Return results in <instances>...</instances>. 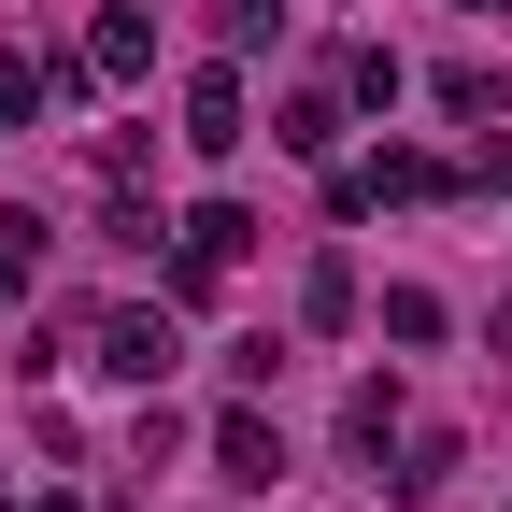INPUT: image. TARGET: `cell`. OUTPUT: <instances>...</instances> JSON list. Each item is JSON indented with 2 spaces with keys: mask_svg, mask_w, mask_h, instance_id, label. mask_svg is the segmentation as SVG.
<instances>
[{
  "mask_svg": "<svg viewBox=\"0 0 512 512\" xmlns=\"http://www.w3.org/2000/svg\"><path fill=\"white\" fill-rule=\"evenodd\" d=\"M86 370H114V384L157 399V384L185 370V328H171V313H100V328H86Z\"/></svg>",
  "mask_w": 512,
  "mask_h": 512,
  "instance_id": "6da1fadb",
  "label": "cell"
},
{
  "mask_svg": "<svg viewBox=\"0 0 512 512\" xmlns=\"http://www.w3.org/2000/svg\"><path fill=\"white\" fill-rule=\"evenodd\" d=\"M242 128H256V100H242V57L185 72V143H200V157H242Z\"/></svg>",
  "mask_w": 512,
  "mask_h": 512,
  "instance_id": "7a4b0ae2",
  "label": "cell"
},
{
  "mask_svg": "<svg viewBox=\"0 0 512 512\" xmlns=\"http://www.w3.org/2000/svg\"><path fill=\"white\" fill-rule=\"evenodd\" d=\"M72 86H100L86 57H29V43H15V57H0V128H43V114L72 100Z\"/></svg>",
  "mask_w": 512,
  "mask_h": 512,
  "instance_id": "3957f363",
  "label": "cell"
},
{
  "mask_svg": "<svg viewBox=\"0 0 512 512\" xmlns=\"http://www.w3.org/2000/svg\"><path fill=\"white\" fill-rule=\"evenodd\" d=\"M214 470H228V484H256V498H271V484H285V427H271V413H256V399H228V413H214Z\"/></svg>",
  "mask_w": 512,
  "mask_h": 512,
  "instance_id": "277c9868",
  "label": "cell"
},
{
  "mask_svg": "<svg viewBox=\"0 0 512 512\" xmlns=\"http://www.w3.org/2000/svg\"><path fill=\"white\" fill-rule=\"evenodd\" d=\"M86 72L100 86H157V15H143V0H114V15L86 29Z\"/></svg>",
  "mask_w": 512,
  "mask_h": 512,
  "instance_id": "5b68a950",
  "label": "cell"
},
{
  "mask_svg": "<svg viewBox=\"0 0 512 512\" xmlns=\"http://www.w3.org/2000/svg\"><path fill=\"white\" fill-rule=\"evenodd\" d=\"M242 242H256V214H242V200H200V214L171 228V271H228Z\"/></svg>",
  "mask_w": 512,
  "mask_h": 512,
  "instance_id": "8992f818",
  "label": "cell"
},
{
  "mask_svg": "<svg viewBox=\"0 0 512 512\" xmlns=\"http://www.w3.org/2000/svg\"><path fill=\"white\" fill-rule=\"evenodd\" d=\"M399 427H413V399H399V370H370L356 399H342V441H356V456H399Z\"/></svg>",
  "mask_w": 512,
  "mask_h": 512,
  "instance_id": "52a82bcc",
  "label": "cell"
},
{
  "mask_svg": "<svg viewBox=\"0 0 512 512\" xmlns=\"http://www.w3.org/2000/svg\"><path fill=\"white\" fill-rule=\"evenodd\" d=\"M456 484V427H399V456H384V498H441Z\"/></svg>",
  "mask_w": 512,
  "mask_h": 512,
  "instance_id": "ba28073f",
  "label": "cell"
},
{
  "mask_svg": "<svg viewBox=\"0 0 512 512\" xmlns=\"http://www.w3.org/2000/svg\"><path fill=\"white\" fill-rule=\"evenodd\" d=\"M271 143H285V157H342V86H299Z\"/></svg>",
  "mask_w": 512,
  "mask_h": 512,
  "instance_id": "9c48e42d",
  "label": "cell"
},
{
  "mask_svg": "<svg viewBox=\"0 0 512 512\" xmlns=\"http://www.w3.org/2000/svg\"><path fill=\"white\" fill-rule=\"evenodd\" d=\"M427 100L456 114V128H498V72H484V57H441V72H427Z\"/></svg>",
  "mask_w": 512,
  "mask_h": 512,
  "instance_id": "30bf717a",
  "label": "cell"
},
{
  "mask_svg": "<svg viewBox=\"0 0 512 512\" xmlns=\"http://www.w3.org/2000/svg\"><path fill=\"white\" fill-rule=\"evenodd\" d=\"M299 328H356V256H313V285H299Z\"/></svg>",
  "mask_w": 512,
  "mask_h": 512,
  "instance_id": "8fae6325",
  "label": "cell"
},
{
  "mask_svg": "<svg viewBox=\"0 0 512 512\" xmlns=\"http://www.w3.org/2000/svg\"><path fill=\"white\" fill-rule=\"evenodd\" d=\"M399 86H413V72H399V57H384V43H356V57H342V100H370V114H399Z\"/></svg>",
  "mask_w": 512,
  "mask_h": 512,
  "instance_id": "7c38bea8",
  "label": "cell"
},
{
  "mask_svg": "<svg viewBox=\"0 0 512 512\" xmlns=\"http://www.w3.org/2000/svg\"><path fill=\"white\" fill-rule=\"evenodd\" d=\"M214 29H228V57H256V43H285V0H214Z\"/></svg>",
  "mask_w": 512,
  "mask_h": 512,
  "instance_id": "4fadbf2b",
  "label": "cell"
},
{
  "mask_svg": "<svg viewBox=\"0 0 512 512\" xmlns=\"http://www.w3.org/2000/svg\"><path fill=\"white\" fill-rule=\"evenodd\" d=\"M384 342H441V299L427 285H384Z\"/></svg>",
  "mask_w": 512,
  "mask_h": 512,
  "instance_id": "5bb4252c",
  "label": "cell"
},
{
  "mask_svg": "<svg viewBox=\"0 0 512 512\" xmlns=\"http://www.w3.org/2000/svg\"><path fill=\"white\" fill-rule=\"evenodd\" d=\"M470 15H512V0H470Z\"/></svg>",
  "mask_w": 512,
  "mask_h": 512,
  "instance_id": "9a60e30c",
  "label": "cell"
},
{
  "mask_svg": "<svg viewBox=\"0 0 512 512\" xmlns=\"http://www.w3.org/2000/svg\"><path fill=\"white\" fill-rule=\"evenodd\" d=\"M498 342H512V299H498Z\"/></svg>",
  "mask_w": 512,
  "mask_h": 512,
  "instance_id": "2e32d148",
  "label": "cell"
},
{
  "mask_svg": "<svg viewBox=\"0 0 512 512\" xmlns=\"http://www.w3.org/2000/svg\"><path fill=\"white\" fill-rule=\"evenodd\" d=\"M0 512H43V498H0Z\"/></svg>",
  "mask_w": 512,
  "mask_h": 512,
  "instance_id": "e0dca14e",
  "label": "cell"
}]
</instances>
